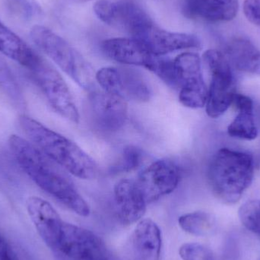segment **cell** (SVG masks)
<instances>
[{
  "label": "cell",
  "instance_id": "cell-1",
  "mask_svg": "<svg viewBox=\"0 0 260 260\" xmlns=\"http://www.w3.org/2000/svg\"><path fill=\"white\" fill-rule=\"evenodd\" d=\"M9 148L20 168L42 190L77 215L87 217L90 208L67 171L27 139L12 135Z\"/></svg>",
  "mask_w": 260,
  "mask_h": 260
},
{
  "label": "cell",
  "instance_id": "cell-2",
  "mask_svg": "<svg viewBox=\"0 0 260 260\" xmlns=\"http://www.w3.org/2000/svg\"><path fill=\"white\" fill-rule=\"evenodd\" d=\"M18 123L27 140L67 172L82 180L97 177V164L76 142L25 114Z\"/></svg>",
  "mask_w": 260,
  "mask_h": 260
},
{
  "label": "cell",
  "instance_id": "cell-3",
  "mask_svg": "<svg viewBox=\"0 0 260 260\" xmlns=\"http://www.w3.org/2000/svg\"><path fill=\"white\" fill-rule=\"evenodd\" d=\"M254 160L249 153L223 148L209 163L208 180L215 196L224 203H238L253 183Z\"/></svg>",
  "mask_w": 260,
  "mask_h": 260
},
{
  "label": "cell",
  "instance_id": "cell-4",
  "mask_svg": "<svg viewBox=\"0 0 260 260\" xmlns=\"http://www.w3.org/2000/svg\"><path fill=\"white\" fill-rule=\"evenodd\" d=\"M30 37L35 45L84 89L92 91L94 70L83 56L64 38L45 26H33Z\"/></svg>",
  "mask_w": 260,
  "mask_h": 260
},
{
  "label": "cell",
  "instance_id": "cell-5",
  "mask_svg": "<svg viewBox=\"0 0 260 260\" xmlns=\"http://www.w3.org/2000/svg\"><path fill=\"white\" fill-rule=\"evenodd\" d=\"M203 59L211 76L205 105L206 113L211 118H218L233 104L237 94L235 76L232 65L222 52L214 49L206 50Z\"/></svg>",
  "mask_w": 260,
  "mask_h": 260
},
{
  "label": "cell",
  "instance_id": "cell-6",
  "mask_svg": "<svg viewBox=\"0 0 260 260\" xmlns=\"http://www.w3.org/2000/svg\"><path fill=\"white\" fill-rule=\"evenodd\" d=\"M27 70L51 108L61 117L73 123H79V110L59 72L41 56Z\"/></svg>",
  "mask_w": 260,
  "mask_h": 260
},
{
  "label": "cell",
  "instance_id": "cell-7",
  "mask_svg": "<svg viewBox=\"0 0 260 260\" xmlns=\"http://www.w3.org/2000/svg\"><path fill=\"white\" fill-rule=\"evenodd\" d=\"M179 101L186 108H202L207 99L208 88L203 78L202 59L197 53L186 52L173 59Z\"/></svg>",
  "mask_w": 260,
  "mask_h": 260
},
{
  "label": "cell",
  "instance_id": "cell-8",
  "mask_svg": "<svg viewBox=\"0 0 260 260\" xmlns=\"http://www.w3.org/2000/svg\"><path fill=\"white\" fill-rule=\"evenodd\" d=\"M95 79L104 91L126 101L147 102L152 96V90L148 81L135 69L104 67L96 73Z\"/></svg>",
  "mask_w": 260,
  "mask_h": 260
},
{
  "label": "cell",
  "instance_id": "cell-9",
  "mask_svg": "<svg viewBox=\"0 0 260 260\" xmlns=\"http://www.w3.org/2000/svg\"><path fill=\"white\" fill-rule=\"evenodd\" d=\"M93 9L105 24L127 32L132 38L139 36L154 24L149 15L133 2L99 0Z\"/></svg>",
  "mask_w": 260,
  "mask_h": 260
},
{
  "label": "cell",
  "instance_id": "cell-10",
  "mask_svg": "<svg viewBox=\"0 0 260 260\" xmlns=\"http://www.w3.org/2000/svg\"><path fill=\"white\" fill-rule=\"evenodd\" d=\"M56 252L70 260H111L106 246L95 234L67 222Z\"/></svg>",
  "mask_w": 260,
  "mask_h": 260
},
{
  "label": "cell",
  "instance_id": "cell-11",
  "mask_svg": "<svg viewBox=\"0 0 260 260\" xmlns=\"http://www.w3.org/2000/svg\"><path fill=\"white\" fill-rule=\"evenodd\" d=\"M180 178L181 171L175 162L160 159L144 169L136 181L147 203H150L174 192Z\"/></svg>",
  "mask_w": 260,
  "mask_h": 260
},
{
  "label": "cell",
  "instance_id": "cell-12",
  "mask_svg": "<svg viewBox=\"0 0 260 260\" xmlns=\"http://www.w3.org/2000/svg\"><path fill=\"white\" fill-rule=\"evenodd\" d=\"M90 114L94 126L104 133L121 129L128 117L126 101L107 91H93L88 97Z\"/></svg>",
  "mask_w": 260,
  "mask_h": 260
},
{
  "label": "cell",
  "instance_id": "cell-13",
  "mask_svg": "<svg viewBox=\"0 0 260 260\" xmlns=\"http://www.w3.org/2000/svg\"><path fill=\"white\" fill-rule=\"evenodd\" d=\"M26 209L38 235L56 252L64 224L58 212L48 202L38 197L27 199Z\"/></svg>",
  "mask_w": 260,
  "mask_h": 260
},
{
  "label": "cell",
  "instance_id": "cell-14",
  "mask_svg": "<svg viewBox=\"0 0 260 260\" xmlns=\"http://www.w3.org/2000/svg\"><path fill=\"white\" fill-rule=\"evenodd\" d=\"M135 39L141 41L152 54L161 56L177 50L199 49L201 40L194 35L172 32L153 24Z\"/></svg>",
  "mask_w": 260,
  "mask_h": 260
},
{
  "label": "cell",
  "instance_id": "cell-15",
  "mask_svg": "<svg viewBox=\"0 0 260 260\" xmlns=\"http://www.w3.org/2000/svg\"><path fill=\"white\" fill-rule=\"evenodd\" d=\"M102 52L110 59L125 65L143 67L151 71L157 56L135 38H115L102 43Z\"/></svg>",
  "mask_w": 260,
  "mask_h": 260
},
{
  "label": "cell",
  "instance_id": "cell-16",
  "mask_svg": "<svg viewBox=\"0 0 260 260\" xmlns=\"http://www.w3.org/2000/svg\"><path fill=\"white\" fill-rule=\"evenodd\" d=\"M114 201L117 214L124 225L134 224L146 212V200L136 180L123 179L114 186Z\"/></svg>",
  "mask_w": 260,
  "mask_h": 260
},
{
  "label": "cell",
  "instance_id": "cell-17",
  "mask_svg": "<svg viewBox=\"0 0 260 260\" xmlns=\"http://www.w3.org/2000/svg\"><path fill=\"white\" fill-rule=\"evenodd\" d=\"M238 0H183L182 12L186 18L210 22L229 21L236 17Z\"/></svg>",
  "mask_w": 260,
  "mask_h": 260
},
{
  "label": "cell",
  "instance_id": "cell-18",
  "mask_svg": "<svg viewBox=\"0 0 260 260\" xmlns=\"http://www.w3.org/2000/svg\"><path fill=\"white\" fill-rule=\"evenodd\" d=\"M161 247V232L158 225L149 218L141 220L131 238L134 260H159Z\"/></svg>",
  "mask_w": 260,
  "mask_h": 260
},
{
  "label": "cell",
  "instance_id": "cell-19",
  "mask_svg": "<svg viewBox=\"0 0 260 260\" xmlns=\"http://www.w3.org/2000/svg\"><path fill=\"white\" fill-rule=\"evenodd\" d=\"M224 55L236 70L260 76V50L250 40L233 38L226 45Z\"/></svg>",
  "mask_w": 260,
  "mask_h": 260
},
{
  "label": "cell",
  "instance_id": "cell-20",
  "mask_svg": "<svg viewBox=\"0 0 260 260\" xmlns=\"http://www.w3.org/2000/svg\"><path fill=\"white\" fill-rule=\"evenodd\" d=\"M233 104L238 113L228 127L229 136L244 140L256 139L258 129L255 121L253 100L248 96L237 93Z\"/></svg>",
  "mask_w": 260,
  "mask_h": 260
},
{
  "label": "cell",
  "instance_id": "cell-21",
  "mask_svg": "<svg viewBox=\"0 0 260 260\" xmlns=\"http://www.w3.org/2000/svg\"><path fill=\"white\" fill-rule=\"evenodd\" d=\"M0 53L27 70L40 58L21 38L0 20Z\"/></svg>",
  "mask_w": 260,
  "mask_h": 260
},
{
  "label": "cell",
  "instance_id": "cell-22",
  "mask_svg": "<svg viewBox=\"0 0 260 260\" xmlns=\"http://www.w3.org/2000/svg\"><path fill=\"white\" fill-rule=\"evenodd\" d=\"M178 223L182 230L195 236H209L216 229L213 215L205 212L185 214L179 218Z\"/></svg>",
  "mask_w": 260,
  "mask_h": 260
},
{
  "label": "cell",
  "instance_id": "cell-23",
  "mask_svg": "<svg viewBox=\"0 0 260 260\" xmlns=\"http://www.w3.org/2000/svg\"><path fill=\"white\" fill-rule=\"evenodd\" d=\"M0 89L17 108L24 106V96L15 75L9 66L0 59Z\"/></svg>",
  "mask_w": 260,
  "mask_h": 260
},
{
  "label": "cell",
  "instance_id": "cell-24",
  "mask_svg": "<svg viewBox=\"0 0 260 260\" xmlns=\"http://www.w3.org/2000/svg\"><path fill=\"white\" fill-rule=\"evenodd\" d=\"M239 218L247 230L260 237V200H250L242 205Z\"/></svg>",
  "mask_w": 260,
  "mask_h": 260
},
{
  "label": "cell",
  "instance_id": "cell-25",
  "mask_svg": "<svg viewBox=\"0 0 260 260\" xmlns=\"http://www.w3.org/2000/svg\"><path fill=\"white\" fill-rule=\"evenodd\" d=\"M144 154L142 149L135 145L125 147L122 153L120 163L115 170L119 172H129L141 166L143 162Z\"/></svg>",
  "mask_w": 260,
  "mask_h": 260
},
{
  "label": "cell",
  "instance_id": "cell-26",
  "mask_svg": "<svg viewBox=\"0 0 260 260\" xmlns=\"http://www.w3.org/2000/svg\"><path fill=\"white\" fill-rule=\"evenodd\" d=\"M179 254L183 260H214L212 250L197 243L183 244L179 250Z\"/></svg>",
  "mask_w": 260,
  "mask_h": 260
},
{
  "label": "cell",
  "instance_id": "cell-27",
  "mask_svg": "<svg viewBox=\"0 0 260 260\" xmlns=\"http://www.w3.org/2000/svg\"><path fill=\"white\" fill-rule=\"evenodd\" d=\"M243 11L250 22L255 25L260 26L259 0H244Z\"/></svg>",
  "mask_w": 260,
  "mask_h": 260
},
{
  "label": "cell",
  "instance_id": "cell-28",
  "mask_svg": "<svg viewBox=\"0 0 260 260\" xmlns=\"http://www.w3.org/2000/svg\"><path fill=\"white\" fill-rule=\"evenodd\" d=\"M0 260H20L12 246L0 232Z\"/></svg>",
  "mask_w": 260,
  "mask_h": 260
},
{
  "label": "cell",
  "instance_id": "cell-29",
  "mask_svg": "<svg viewBox=\"0 0 260 260\" xmlns=\"http://www.w3.org/2000/svg\"><path fill=\"white\" fill-rule=\"evenodd\" d=\"M26 15H35L41 13V9L37 0H15Z\"/></svg>",
  "mask_w": 260,
  "mask_h": 260
},
{
  "label": "cell",
  "instance_id": "cell-30",
  "mask_svg": "<svg viewBox=\"0 0 260 260\" xmlns=\"http://www.w3.org/2000/svg\"><path fill=\"white\" fill-rule=\"evenodd\" d=\"M69 1L73 2L76 3H87V2L91 1V0H69Z\"/></svg>",
  "mask_w": 260,
  "mask_h": 260
},
{
  "label": "cell",
  "instance_id": "cell-31",
  "mask_svg": "<svg viewBox=\"0 0 260 260\" xmlns=\"http://www.w3.org/2000/svg\"><path fill=\"white\" fill-rule=\"evenodd\" d=\"M259 1H260V0H259Z\"/></svg>",
  "mask_w": 260,
  "mask_h": 260
}]
</instances>
